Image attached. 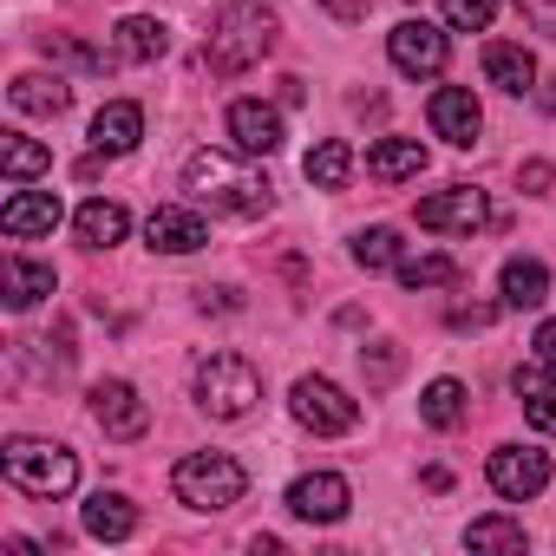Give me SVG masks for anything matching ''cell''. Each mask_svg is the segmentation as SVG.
Wrapping results in <instances>:
<instances>
[{
  "label": "cell",
  "instance_id": "cell-1",
  "mask_svg": "<svg viewBox=\"0 0 556 556\" xmlns=\"http://www.w3.org/2000/svg\"><path fill=\"white\" fill-rule=\"evenodd\" d=\"M184 190H190L197 203L223 210V216H268V210H275V184H268L262 170L223 157V151H197V157L184 164Z\"/></svg>",
  "mask_w": 556,
  "mask_h": 556
},
{
  "label": "cell",
  "instance_id": "cell-2",
  "mask_svg": "<svg viewBox=\"0 0 556 556\" xmlns=\"http://www.w3.org/2000/svg\"><path fill=\"white\" fill-rule=\"evenodd\" d=\"M268 47H275V8L268 0H236V8H223V21L203 40V66L210 73H242Z\"/></svg>",
  "mask_w": 556,
  "mask_h": 556
},
{
  "label": "cell",
  "instance_id": "cell-3",
  "mask_svg": "<svg viewBox=\"0 0 556 556\" xmlns=\"http://www.w3.org/2000/svg\"><path fill=\"white\" fill-rule=\"evenodd\" d=\"M0 471H8L27 497H66L79 484V458L53 439H8L0 445Z\"/></svg>",
  "mask_w": 556,
  "mask_h": 556
},
{
  "label": "cell",
  "instance_id": "cell-4",
  "mask_svg": "<svg viewBox=\"0 0 556 556\" xmlns=\"http://www.w3.org/2000/svg\"><path fill=\"white\" fill-rule=\"evenodd\" d=\"M170 491H177V504H190V510H229V504H242L249 471H242L229 452H190V458H177Z\"/></svg>",
  "mask_w": 556,
  "mask_h": 556
},
{
  "label": "cell",
  "instance_id": "cell-5",
  "mask_svg": "<svg viewBox=\"0 0 556 556\" xmlns=\"http://www.w3.org/2000/svg\"><path fill=\"white\" fill-rule=\"evenodd\" d=\"M255 400H262V374L242 354H210L197 367V406L210 419H242V413H255Z\"/></svg>",
  "mask_w": 556,
  "mask_h": 556
},
{
  "label": "cell",
  "instance_id": "cell-6",
  "mask_svg": "<svg viewBox=\"0 0 556 556\" xmlns=\"http://www.w3.org/2000/svg\"><path fill=\"white\" fill-rule=\"evenodd\" d=\"M289 406H295V419H302L308 432H321V439H341V432H354V419H361V406H354L334 380H321V374L295 380Z\"/></svg>",
  "mask_w": 556,
  "mask_h": 556
},
{
  "label": "cell",
  "instance_id": "cell-7",
  "mask_svg": "<svg viewBox=\"0 0 556 556\" xmlns=\"http://www.w3.org/2000/svg\"><path fill=\"white\" fill-rule=\"evenodd\" d=\"M387 53H393V66H400L406 79H432V73H445V60H452L445 34H439L432 21H400V27L387 34Z\"/></svg>",
  "mask_w": 556,
  "mask_h": 556
},
{
  "label": "cell",
  "instance_id": "cell-8",
  "mask_svg": "<svg viewBox=\"0 0 556 556\" xmlns=\"http://www.w3.org/2000/svg\"><path fill=\"white\" fill-rule=\"evenodd\" d=\"M92 419H99L105 439H125V445L151 432V413H144V400H138L131 380H99L92 387Z\"/></svg>",
  "mask_w": 556,
  "mask_h": 556
},
{
  "label": "cell",
  "instance_id": "cell-9",
  "mask_svg": "<svg viewBox=\"0 0 556 556\" xmlns=\"http://www.w3.org/2000/svg\"><path fill=\"white\" fill-rule=\"evenodd\" d=\"M543 484H549V452H536V445H497V452H491V491H497V497L523 504V497H536Z\"/></svg>",
  "mask_w": 556,
  "mask_h": 556
},
{
  "label": "cell",
  "instance_id": "cell-10",
  "mask_svg": "<svg viewBox=\"0 0 556 556\" xmlns=\"http://www.w3.org/2000/svg\"><path fill=\"white\" fill-rule=\"evenodd\" d=\"M348 504H354V491H348L341 471H308V478L289 484V510H295L302 523H341Z\"/></svg>",
  "mask_w": 556,
  "mask_h": 556
},
{
  "label": "cell",
  "instance_id": "cell-11",
  "mask_svg": "<svg viewBox=\"0 0 556 556\" xmlns=\"http://www.w3.org/2000/svg\"><path fill=\"white\" fill-rule=\"evenodd\" d=\"M419 223H426V229L471 236V229H484V223H491V203H484V190L452 184V190H439V197H426V203H419Z\"/></svg>",
  "mask_w": 556,
  "mask_h": 556
},
{
  "label": "cell",
  "instance_id": "cell-12",
  "mask_svg": "<svg viewBox=\"0 0 556 556\" xmlns=\"http://www.w3.org/2000/svg\"><path fill=\"white\" fill-rule=\"evenodd\" d=\"M229 138L242 157H275L282 151V112L262 105V99H236L229 105Z\"/></svg>",
  "mask_w": 556,
  "mask_h": 556
},
{
  "label": "cell",
  "instance_id": "cell-13",
  "mask_svg": "<svg viewBox=\"0 0 556 556\" xmlns=\"http://www.w3.org/2000/svg\"><path fill=\"white\" fill-rule=\"evenodd\" d=\"M144 242H151L157 255H190V249L210 242V223H203L197 210H184V203H157V210L144 216Z\"/></svg>",
  "mask_w": 556,
  "mask_h": 556
},
{
  "label": "cell",
  "instance_id": "cell-14",
  "mask_svg": "<svg viewBox=\"0 0 556 556\" xmlns=\"http://www.w3.org/2000/svg\"><path fill=\"white\" fill-rule=\"evenodd\" d=\"M426 118H432V131L445 144H478V131H484V112H478V99L465 86H439L432 105H426Z\"/></svg>",
  "mask_w": 556,
  "mask_h": 556
},
{
  "label": "cell",
  "instance_id": "cell-15",
  "mask_svg": "<svg viewBox=\"0 0 556 556\" xmlns=\"http://www.w3.org/2000/svg\"><path fill=\"white\" fill-rule=\"evenodd\" d=\"M0 229H8L14 242L53 236V229H60V197H53V190H14L8 210H0Z\"/></svg>",
  "mask_w": 556,
  "mask_h": 556
},
{
  "label": "cell",
  "instance_id": "cell-16",
  "mask_svg": "<svg viewBox=\"0 0 556 556\" xmlns=\"http://www.w3.org/2000/svg\"><path fill=\"white\" fill-rule=\"evenodd\" d=\"M484 79H491L497 92L523 99V92L536 86V60H530V47H517V40H491V47H484Z\"/></svg>",
  "mask_w": 556,
  "mask_h": 556
},
{
  "label": "cell",
  "instance_id": "cell-17",
  "mask_svg": "<svg viewBox=\"0 0 556 556\" xmlns=\"http://www.w3.org/2000/svg\"><path fill=\"white\" fill-rule=\"evenodd\" d=\"M138 138H144V112H138L131 99H112V105H99V118H92V144H99L105 157H125V151H138Z\"/></svg>",
  "mask_w": 556,
  "mask_h": 556
},
{
  "label": "cell",
  "instance_id": "cell-18",
  "mask_svg": "<svg viewBox=\"0 0 556 556\" xmlns=\"http://www.w3.org/2000/svg\"><path fill=\"white\" fill-rule=\"evenodd\" d=\"M510 387H517V400H523V419L556 439V367H543V361H536V367H517Z\"/></svg>",
  "mask_w": 556,
  "mask_h": 556
},
{
  "label": "cell",
  "instance_id": "cell-19",
  "mask_svg": "<svg viewBox=\"0 0 556 556\" xmlns=\"http://www.w3.org/2000/svg\"><path fill=\"white\" fill-rule=\"evenodd\" d=\"M8 99H14V112H27V118H60L66 105H73V86L53 73H21L14 86H8Z\"/></svg>",
  "mask_w": 556,
  "mask_h": 556
},
{
  "label": "cell",
  "instance_id": "cell-20",
  "mask_svg": "<svg viewBox=\"0 0 556 556\" xmlns=\"http://www.w3.org/2000/svg\"><path fill=\"white\" fill-rule=\"evenodd\" d=\"M426 170V144L419 138H380L374 151H367V177L374 184H406V177H419Z\"/></svg>",
  "mask_w": 556,
  "mask_h": 556
},
{
  "label": "cell",
  "instance_id": "cell-21",
  "mask_svg": "<svg viewBox=\"0 0 556 556\" xmlns=\"http://www.w3.org/2000/svg\"><path fill=\"white\" fill-rule=\"evenodd\" d=\"M549 302V268L536 262V255H510L504 262V308H543Z\"/></svg>",
  "mask_w": 556,
  "mask_h": 556
},
{
  "label": "cell",
  "instance_id": "cell-22",
  "mask_svg": "<svg viewBox=\"0 0 556 556\" xmlns=\"http://www.w3.org/2000/svg\"><path fill=\"white\" fill-rule=\"evenodd\" d=\"M164 53H170V27H164V21H151V14H125V21H118V60L151 66V60H164Z\"/></svg>",
  "mask_w": 556,
  "mask_h": 556
},
{
  "label": "cell",
  "instance_id": "cell-23",
  "mask_svg": "<svg viewBox=\"0 0 556 556\" xmlns=\"http://www.w3.org/2000/svg\"><path fill=\"white\" fill-rule=\"evenodd\" d=\"M73 229H79V249H112V242H125L131 216H125V203H105V197H92V203H79Z\"/></svg>",
  "mask_w": 556,
  "mask_h": 556
},
{
  "label": "cell",
  "instance_id": "cell-24",
  "mask_svg": "<svg viewBox=\"0 0 556 556\" xmlns=\"http://www.w3.org/2000/svg\"><path fill=\"white\" fill-rule=\"evenodd\" d=\"M79 523H86V536H99V543H125V536L138 530V510H131V497L99 491V497L79 510Z\"/></svg>",
  "mask_w": 556,
  "mask_h": 556
},
{
  "label": "cell",
  "instance_id": "cell-25",
  "mask_svg": "<svg viewBox=\"0 0 556 556\" xmlns=\"http://www.w3.org/2000/svg\"><path fill=\"white\" fill-rule=\"evenodd\" d=\"M302 170H308L315 190H341V184L354 177V144H348V138H321V144L302 157Z\"/></svg>",
  "mask_w": 556,
  "mask_h": 556
},
{
  "label": "cell",
  "instance_id": "cell-26",
  "mask_svg": "<svg viewBox=\"0 0 556 556\" xmlns=\"http://www.w3.org/2000/svg\"><path fill=\"white\" fill-rule=\"evenodd\" d=\"M47 295H53V268L27 262V255H8V308H34Z\"/></svg>",
  "mask_w": 556,
  "mask_h": 556
},
{
  "label": "cell",
  "instance_id": "cell-27",
  "mask_svg": "<svg viewBox=\"0 0 556 556\" xmlns=\"http://www.w3.org/2000/svg\"><path fill=\"white\" fill-rule=\"evenodd\" d=\"M465 413H471V400H465V387H458V380H432V387L419 393V419H426V426H439V432L465 426Z\"/></svg>",
  "mask_w": 556,
  "mask_h": 556
},
{
  "label": "cell",
  "instance_id": "cell-28",
  "mask_svg": "<svg viewBox=\"0 0 556 556\" xmlns=\"http://www.w3.org/2000/svg\"><path fill=\"white\" fill-rule=\"evenodd\" d=\"M0 164H8L14 184H34L40 170H53V151L34 144V138H21V131H8V144H0Z\"/></svg>",
  "mask_w": 556,
  "mask_h": 556
},
{
  "label": "cell",
  "instance_id": "cell-29",
  "mask_svg": "<svg viewBox=\"0 0 556 556\" xmlns=\"http://www.w3.org/2000/svg\"><path fill=\"white\" fill-rule=\"evenodd\" d=\"M400 282L406 289H452L458 282V262L452 255H400Z\"/></svg>",
  "mask_w": 556,
  "mask_h": 556
},
{
  "label": "cell",
  "instance_id": "cell-30",
  "mask_svg": "<svg viewBox=\"0 0 556 556\" xmlns=\"http://www.w3.org/2000/svg\"><path fill=\"white\" fill-rule=\"evenodd\" d=\"M354 262L361 268H400V229H387V223L361 229L354 236Z\"/></svg>",
  "mask_w": 556,
  "mask_h": 556
},
{
  "label": "cell",
  "instance_id": "cell-31",
  "mask_svg": "<svg viewBox=\"0 0 556 556\" xmlns=\"http://www.w3.org/2000/svg\"><path fill=\"white\" fill-rule=\"evenodd\" d=\"M465 543H471V549H523V523H510V517H478V523L465 530Z\"/></svg>",
  "mask_w": 556,
  "mask_h": 556
},
{
  "label": "cell",
  "instance_id": "cell-32",
  "mask_svg": "<svg viewBox=\"0 0 556 556\" xmlns=\"http://www.w3.org/2000/svg\"><path fill=\"white\" fill-rule=\"evenodd\" d=\"M439 14H445V27H458V34H484V27L497 21V0H439Z\"/></svg>",
  "mask_w": 556,
  "mask_h": 556
},
{
  "label": "cell",
  "instance_id": "cell-33",
  "mask_svg": "<svg viewBox=\"0 0 556 556\" xmlns=\"http://www.w3.org/2000/svg\"><path fill=\"white\" fill-rule=\"evenodd\" d=\"M361 367H367V387H393L400 380V348L374 341V348H361Z\"/></svg>",
  "mask_w": 556,
  "mask_h": 556
},
{
  "label": "cell",
  "instance_id": "cell-34",
  "mask_svg": "<svg viewBox=\"0 0 556 556\" xmlns=\"http://www.w3.org/2000/svg\"><path fill=\"white\" fill-rule=\"evenodd\" d=\"M517 14H523L543 40H556V0H517Z\"/></svg>",
  "mask_w": 556,
  "mask_h": 556
},
{
  "label": "cell",
  "instance_id": "cell-35",
  "mask_svg": "<svg viewBox=\"0 0 556 556\" xmlns=\"http://www.w3.org/2000/svg\"><path fill=\"white\" fill-rule=\"evenodd\" d=\"M549 184H556V170H549L543 157H530V164H523V190H530V197H543Z\"/></svg>",
  "mask_w": 556,
  "mask_h": 556
},
{
  "label": "cell",
  "instance_id": "cell-36",
  "mask_svg": "<svg viewBox=\"0 0 556 556\" xmlns=\"http://www.w3.org/2000/svg\"><path fill=\"white\" fill-rule=\"evenodd\" d=\"M497 308H452V328H491Z\"/></svg>",
  "mask_w": 556,
  "mask_h": 556
},
{
  "label": "cell",
  "instance_id": "cell-37",
  "mask_svg": "<svg viewBox=\"0 0 556 556\" xmlns=\"http://www.w3.org/2000/svg\"><path fill=\"white\" fill-rule=\"evenodd\" d=\"M536 361H543V367H556V321H543V328H536Z\"/></svg>",
  "mask_w": 556,
  "mask_h": 556
},
{
  "label": "cell",
  "instance_id": "cell-38",
  "mask_svg": "<svg viewBox=\"0 0 556 556\" xmlns=\"http://www.w3.org/2000/svg\"><path fill=\"white\" fill-rule=\"evenodd\" d=\"M321 8H328L334 21H361V14H367V0H321Z\"/></svg>",
  "mask_w": 556,
  "mask_h": 556
}]
</instances>
